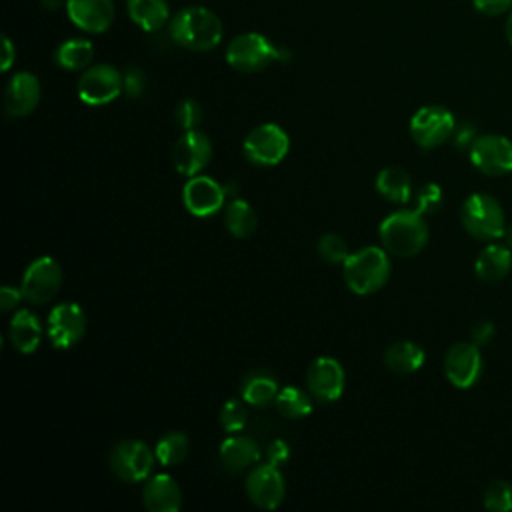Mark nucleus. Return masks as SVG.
<instances>
[{
    "instance_id": "obj_34",
    "label": "nucleus",
    "mask_w": 512,
    "mask_h": 512,
    "mask_svg": "<svg viewBox=\"0 0 512 512\" xmlns=\"http://www.w3.org/2000/svg\"><path fill=\"white\" fill-rule=\"evenodd\" d=\"M484 506L492 512L512 510V484L506 480H494L484 490Z\"/></svg>"
},
{
    "instance_id": "obj_38",
    "label": "nucleus",
    "mask_w": 512,
    "mask_h": 512,
    "mask_svg": "<svg viewBox=\"0 0 512 512\" xmlns=\"http://www.w3.org/2000/svg\"><path fill=\"white\" fill-rule=\"evenodd\" d=\"M264 454H266V462H270V464H274V466H282V464H286L288 458H290V446H288L284 440L276 438V440H272V442L266 446Z\"/></svg>"
},
{
    "instance_id": "obj_17",
    "label": "nucleus",
    "mask_w": 512,
    "mask_h": 512,
    "mask_svg": "<svg viewBox=\"0 0 512 512\" xmlns=\"http://www.w3.org/2000/svg\"><path fill=\"white\" fill-rule=\"evenodd\" d=\"M212 158L210 138L196 130H184V134L174 142L172 148V164L182 176L200 174Z\"/></svg>"
},
{
    "instance_id": "obj_41",
    "label": "nucleus",
    "mask_w": 512,
    "mask_h": 512,
    "mask_svg": "<svg viewBox=\"0 0 512 512\" xmlns=\"http://www.w3.org/2000/svg\"><path fill=\"white\" fill-rule=\"evenodd\" d=\"M494 336V324L490 320H480L478 324L472 326V342L476 346H484L492 340Z\"/></svg>"
},
{
    "instance_id": "obj_6",
    "label": "nucleus",
    "mask_w": 512,
    "mask_h": 512,
    "mask_svg": "<svg viewBox=\"0 0 512 512\" xmlns=\"http://www.w3.org/2000/svg\"><path fill=\"white\" fill-rule=\"evenodd\" d=\"M156 462L154 450L142 440H122L118 442L108 458L110 470L122 482H142L148 480Z\"/></svg>"
},
{
    "instance_id": "obj_45",
    "label": "nucleus",
    "mask_w": 512,
    "mask_h": 512,
    "mask_svg": "<svg viewBox=\"0 0 512 512\" xmlns=\"http://www.w3.org/2000/svg\"><path fill=\"white\" fill-rule=\"evenodd\" d=\"M502 244H506L510 250H512V224H508L504 228V234H502Z\"/></svg>"
},
{
    "instance_id": "obj_4",
    "label": "nucleus",
    "mask_w": 512,
    "mask_h": 512,
    "mask_svg": "<svg viewBox=\"0 0 512 512\" xmlns=\"http://www.w3.org/2000/svg\"><path fill=\"white\" fill-rule=\"evenodd\" d=\"M460 222L476 240H500L506 228V218L500 202L490 194H470L460 206Z\"/></svg>"
},
{
    "instance_id": "obj_46",
    "label": "nucleus",
    "mask_w": 512,
    "mask_h": 512,
    "mask_svg": "<svg viewBox=\"0 0 512 512\" xmlns=\"http://www.w3.org/2000/svg\"><path fill=\"white\" fill-rule=\"evenodd\" d=\"M506 38H508V42L512 44V8H510L508 20H506Z\"/></svg>"
},
{
    "instance_id": "obj_9",
    "label": "nucleus",
    "mask_w": 512,
    "mask_h": 512,
    "mask_svg": "<svg viewBox=\"0 0 512 512\" xmlns=\"http://www.w3.org/2000/svg\"><path fill=\"white\" fill-rule=\"evenodd\" d=\"M62 286V268L52 256H40L24 270L20 290L26 302L46 304Z\"/></svg>"
},
{
    "instance_id": "obj_2",
    "label": "nucleus",
    "mask_w": 512,
    "mask_h": 512,
    "mask_svg": "<svg viewBox=\"0 0 512 512\" xmlns=\"http://www.w3.org/2000/svg\"><path fill=\"white\" fill-rule=\"evenodd\" d=\"M378 236L390 254L410 258L426 246L428 226L418 210H398L380 222Z\"/></svg>"
},
{
    "instance_id": "obj_28",
    "label": "nucleus",
    "mask_w": 512,
    "mask_h": 512,
    "mask_svg": "<svg viewBox=\"0 0 512 512\" xmlns=\"http://www.w3.org/2000/svg\"><path fill=\"white\" fill-rule=\"evenodd\" d=\"M92 56H94V46L86 38H70L62 42L54 52L56 64L70 72L86 70L88 64L92 62Z\"/></svg>"
},
{
    "instance_id": "obj_10",
    "label": "nucleus",
    "mask_w": 512,
    "mask_h": 512,
    "mask_svg": "<svg viewBox=\"0 0 512 512\" xmlns=\"http://www.w3.org/2000/svg\"><path fill=\"white\" fill-rule=\"evenodd\" d=\"M470 162L486 176L512 172V140L500 134H484L470 144Z\"/></svg>"
},
{
    "instance_id": "obj_29",
    "label": "nucleus",
    "mask_w": 512,
    "mask_h": 512,
    "mask_svg": "<svg viewBox=\"0 0 512 512\" xmlns=\"http://www.w3.org/2000/svg\"><path fill=\"white\" fill-rule=\"evenodd\" d=\"M224 224L228 228V232L236 238H248L256 232V226H258V218H256V212L254 208L242 200V198H236L232 200L228 206H226V212H224Z\"/></svg>"
},
{
    "instance_id": "obj_36",
    "label": "nucleus",
    "mask_w": 512,
    "mask_h": 512,
    "mask_svg": "<svg viewBox=\"0 0 512 512\" xmlns=\"http://www.w3.org/2000/svg\"><path fill=\"white\" fill-rule=\"evenodd\" d=\"M442 206V188L434 182L424 184L416 194V208L422 216L436 212Z\"/></svg>"
},
{
    "instance_id": "obj_22",
    "label": "nucleus",
    "mask_w": 512,
    "mask_h": 512,
    "mask_svg": "<svg viewBox=\"0 0 512 512\" xmlns=\"http://www.w3.org/2000/svg\"><path fill=\"white\" fill-rule=\"evenodd\" d=\"M220 464L228 472H240L260 460V450L258 444L244 434H232L226 440H222L220 450Z\"/></svg>"
},
{
    "instance_id": "obj_20",
    "label": "nucleus",
    "mask_w": 512,
    "mask_h": 512,
    "mask_svg": "<svg viewBox=\"0 0 512 512\" xmlns=\"http://www.w3.org/2000/svg\"><path fill=\"white\" fill-rule=\"evenodd\" d=\"M142 502L150 512H178L182 506V492L170 474H154L144 484Z\"/></svg>"
},
{
    "instance_id": "obj_32",
    "label": "nucleus",
    "mask_w": 512,
    "mask_h": 512,
    "mask_svg": "<svg viewBox=\"0 0 512 512\" xmlns=\"http://www.w3.org/2000/svg\"><path fill=\"white\" fill-rule=\"evenodd\" d=\"M248 420V410H246V402L238 400V398H230L222 408H220V426L230 432H242Z\"/></svg>"
},
{
    "instance_id": "obj_30",
    "label": "nucleus",
    "mask_w": 512,
    "mask_h": 512,
    "mask_svg": "<svg viewBox=\"0 0 512 512\" xmlns=\"http://www.w3.org/2000/svg\"><path fill=\"white\" fill-rule=\"evenodd\" d=\"M276 410L286 416V418H306L310 412H312V394L298 386H286V388H280L276 400Z\"/></svg>"
},
{
    "instance_id": "obj_26",
    "label": "nucleus",
    "mask_w": 512,
    "mask_h": 512,
    "mask_svg": "<svg viewBox=\"0 0 512 512\" xmlns=\"http://www.w3.org/2000/svg\"><path fill=\"white\" fill-rule=\"evenodd\" d=\"M424 360H426L424 350L410 340L394 342L384 352V364L388 366V370L396 374H412L422 368Z\"/></svg>"
},
{
    "instance_id": "obj_33",
    "label": "nucleus",
    "mask_w": 512,
    "mask_h": 512,
    "mask_svg": "<svg viewBox=\"0 0 512 512\" xmlns=\"http://www.w3.org/2000/svg\"><path fill=\"white\" fill-rule=\"evenodd\" d=\"M316 250H318L320 258L330 262V264H344L346 258L350 256L346 240L340 234H332V232L320 236V240L316 244Z\"/></svg>"
},
{
    "instance_id": "obj_44",
    "label": "nucleus",
    "mask_w": 512,
    "mask_h": 512,
    "mask_svg": "<svg viewBox=\"0 0 512 512\" xmlns=\"http://www.w3.org/2000/svg\"><path fill=\"white\" fill-rule=\"evenodd\" d=\"M66 2H68V0H42V6H44L46 10H58V8L66 6Z\"/></svg>"
},
{
    "instance_id": "obj_24",
    "label": "nucleus",
    "mask_w": 512,
    "mask_h": 512,
    "mask_svg": "<svg viewBox=\"0 0 512 512\" xmlns=\"http://www.w3.org/2000/svg\"><path fill=\"white\" fill-rule=\"evenodd\" d=\"M280 388L276 378L266 370H254L244 376L240 384V398L256 408H264L272 404L278 396Z\"/></svg>"
},
{
    "instance_id": "obj_39",
    "label": "nucleus",
    "mask_w": 512,
    "mask_h": 512,
    "mask_svg": "<svg viewBox=\"0 0 512 512\" xmlns=\"http://www.w3.org/2000/svg\"><path fill=\"white\" fill-rule=\"evenodd\" d=\"M474 8L486 16H498L512 8V0H472Z\"/></svg>"
},
{
    "instance_id": "obj_19",
    "label": "nucleus",
    "mask_w": 512,
    "mask_h": 512,
    "mask_svg": "<svg viewBox=\"0 0 512 512\" xmlns=\"http://www.w3.org/2000/svg\"><path fill=\"white\" fill-rule=\"evenodd\" d=\"M40 102V82L30 72H18L10 78L4 90V108L8 116H28Z\"/></svg>"
},
{
    "instance_id": "obj_37",
    "label": "nucleus",
    "mask_w": 512,
    "mask_h": 512,
    "mask_svg": "<svg viewBox=\"0 0 512 512\" xmlns=\"http://www.w3.org/2000/svg\"><path fill=\"white\" fill-rule=\"evenodd\" d=\"M146 88V78L140 68H126L122 74V92L130 98H138Z\"/></svg>"
},
{
    "instance_id": "obj_14",
    "label": "nucleus",
    "mask_w": 512,
    "mask_h": 512,
    "mask_svg": "<svg viewBox=\"0 0 512 512\" xmlns=\"http://www.w3.org/2000/svg\"><path fill=\"white\" fill-rule=\"evenodd\" d=\"M246 494L254 506L262 510H276L286 494L284 476L278 466L264 462L252 468L246 478Z\"/></svg>"
},
{
    "instance_id": "obj_42",
    "label": "nucleus",
    "mask_w": 512,
    "mask_h": 512,
    "mask_svg": "<svg viewBox=\"0 0 512 512\" xmlns=\"http://www.w3.org/2000/svg\"><path fill=\"white\" fill-rule=\"evenodd\" d=\"M452 136H454V142H456L458 148H466V146L470 148V144L474 142V130H472V126H468V124L458 126Z\"/></svg>"
},
{
    "instance_id": "obj_3",
    "label": "nucleus",
    "mask_w": 512,
    "mask_h": 512,
    "mask_svg": "<svg viewBox=\"0 0 512 512\" xmlns=\"http://www.w3.org/2000/svg\"><path fill=\"white\" fill-rule=\"evenodd\" d=\"M342 266L346 286L358 296L378 292L390 276V260L386 248L382 250L378 246H366L352 252Z\"/></svg>"
},
{
    "instance_id": "obj_15",
    "label": "nucleus",
    "mask_w": 512,
    "mask_h": 512,
    "mask_svg": "<svg viewBox=\"0 0 512 512\" xmlns=\"http://www.w3.org/2000/svg\"><path fill=\"white\" fill-rule=\"evenodd\" d=\"M346 374L336 358L320 356L306 370V390L314 400L334 402L342 396Z\"/></svg>"
},
{
    "instance_id": "obj_5",
    "label": "nucleus",
    "mask_w": 512,
    "mask_h": 512,
    "mask_svg": "<svg viewBox=\"0 0 512 512\" xmlns=\"http://www.w3.org/2000/svg\"><path fill=\"white\" fill-rule=\"evenodd\" d=\"M280 48L274 46L264 34L244 32L230 40L226 46V62L244 74H254L278 62Z\"/></svg>"
},
{
    "instance_id": "obj_8",
    "label": "nucleus",
    "mask_w": 512,
    "mask_h": 512,
    "mask_svg": "<svg viewBox=\"0 0 512 512\" xmlns=\"http://www.w3.org/2000/svg\"><path fill=\"white\" fill-rule=\"evenodd\" d=\"M454 130L456 120L444 106H422L410 118V136L424 150L444 144L454 134Z\"/></svg>"
},
{
    "instance_id": "obj_31",
    "label": "nucleus",
    "mask_w": 512,
    "mask_h": 512,
    "mask_svg": "<svg viewBox=\"0 0 512 512\" xmlns=\"http://www.w3.org/2000/svg\"><path fill=\"white\" fill-rule=\"evenodd\" d=\"M156 460L162 466H176L188 454V436L184 432H166L154 446Z\"/></svg>"
},
{
    "instance_id": "obj_1",
    "label": "nucleus",
    "mask_w": 512,
    "mask_h": 512,
    "mask_svg": "<svg viewBox=\"0 0 512 512\" xmlns=\"http://www.w3.org/2000/svg\"><path fill=\"white\" fill-rule=\"evenodd\" d=\"M170 38L186 50L206 52L220 44L222 22L204 6H186L170 20Z\"/></svg>"
},
{
    "instance_id": "obj_40",
    "label": "nucleus",
    "mask_w": 512,
    "mask_h": 512,
    "mask_svg": "<svg viewBox=\"0 0 512 512\" xmlns=\"http://www.w3.org/2000/svg\"><path fill=\"white\" fill-rule=\"evenodd\" d=\"M20 300H24V296H22V290H20V288L4 286V288L0 290V308H2L4 312L16 310V306L20 304Z\"/></svg>"
},
{
    "instance_id": "obj_23",
    "label": "nucleus",
    "mask_w": 512,
    "mask_h": 512,
    "mask_svg": "<svg viewBox=\"0 0 512 512\" xmlns=\"http://www.w3.org/2000/svg\"><path fill=\"white\" fill-rule=\"evenodd\" d=\"M512 268V250L506 244L490 242L482 248L474 262V272L484 282H500Z\"/></svg>"
},
{
    "instance_id": "obj_13",
    "label": "nucleus",
    "mask_w": 512,
    "mask_h": 512,
    "mask_svg": "<svg viewBox=\"0 0 512 512\" xmlns=\"http://www.w3.org/2000/svg\"><path fill=\"white\" fill-rule=\"evenodd\" d=\"M86 314L76 302H60L48 314V338L54 348L66 350L82 340Z\"/></svg>"
},
{
    "instance_id": "obj_25",
    "label": "nucleus",
    "mask_w": 512,
    "mask_h": 512,
    "mask_svg": "<svg viewBox=\"0 0 512 512\" xmlns=\"http://www.w3.org/2000/svg\"><path fill=\"white\" fill-rule=\"evenodd\" d=\"M130 20L144 32H156L170 20L166 0H128Z\"/></svg>"
},
{
    "instance_id": "obj_11",
    "label": "nucleus",
    "mask_w": 512,
    "mask_h": 512,
    "mask_svg": "<svg viewBox=\"0 0 512 512\" xmlns=\"http://www.w3.org/2000/svg\"><path fill=\"white\" fill-rule=\"evenodd\" d=\"M122 92V74L110 64L88 66L78 80V98L88 106H104Z\"/></svg>"
},
{
    "instance_id": "obj_21",
    "label": "nucleus",
    "mask_w": 512,
    "mask_h": 512,
    "mask_svg": "<svg viewBox=\"0 0 512 512\" xmlns=\"http://www.w3.org/2000/svg\"><path fill=\"white\" fill-rule=\"evenodd\" d=\"M8 338L18 352L22 354L36 352L42 342V324L38 316L32 314L28 308L16 310L8 326Z\"/></svg>"
},
{
    "instance_id": "obj_43",
    "label": "nucleus",
    "mask_w": 512,
    "mask_h": 512,
    "mask_svg": "<svg viewBox=\"0 0 512 512\" xmlns=\"http://www.w3.org/2000/svg\"><path fill=\"white\" fill-rule=\"evenodd\" d=\"M2 50H4L2 52V70L6 72L12 66L14 58H16V48H14V44L8 36H2Z\"/></svg>"
},
{
    "instance_id": "obj_7",
    "label": "nucleus",
    "mask_w": 512,
    "mask_h": 512,
    "mask_svg": "<svg viewBox=\"0 0 512 512\" xmlns=\"http://www.w3.org/2000/svg\"><path fill=\"white\" fill-rule=\"evenodd\" d=\"M290 148L288 134L272 122L252 128L242 144L244 156L258 166H276L284 160Z\"/></svg>"
},
{
    "instance_id": "obj_18",
    "label": "nucleus",
    "mask_w": 512,
    "mask_h": 512,
    "mask_svg": "<svg viewBox=\"0 0 512 512\" xmlns=\"http://www.w3.org/2000/svg\"><path fill=\"white\" fill-rule=\"evenodd\" d=\"M64 8L70 22L90 34H100L108 30L114 20L112 0H68Z\"/></svg>"
},
{
    "instance_id": "obj_16",
    "label": "nucleus",
    "mask_w": 512,
    "mask_h": 512,
    "mask_svg": "<svg viewBox=\"0 0 512 512\" xmlns=\"http://www.w3.org/2000/svg\"><path fill=\"white\" fill-rule=\"evenodd\" d=\"M226 200V190L210 176H190L182 188V202L192 216L206 218L220 212Z\"/></svg>"
},
{
    "instance_id": "obj_27",
    "label": "nucleus",
    "mask_w": 512,
    "mask_h": 512,
    "mask_svg": "<svg viewBox=\"0 0 512 512\" xmlns=\"http://www.w3.org/2000/svg\"><path fill=\"white\" fill-rule=\"evenodd\" d=\"M376 190L394 204H406L412 196V180L400 166H388L376 176Z\"/></svg>"
},
{
    "instance_id": "obj_35",
    "label": "nucleus",
    "mask_w": 512,
    "mask_h": 512,
    "mask_svg": "<svg viewBox=\"0 0 512 512\" xmlns=\"http://www.w3.org/2000/svg\"><path fill=\"white\" fill-rule=\"evenodd\" d=\"M174 118L182 130H196L202 122V108L196 100H182L174 110Z\"/></svg>"
},
{
    "instance_id": "obj_12",
    "label": "nucleus",
    "mask_w": 512,
    "mask_h": 512,
    "mask_svg": "<svg viewBox=\"0 0 512 512\" xmlns=\"http://www.w3.org/2000/svg\"><path fill=\"white\" fill-rule=\"evenodd\" d=\"M482 374L480 346L474 342H456L444 356V376L454 388H472Z\"/></svg>"
}]
</instances>
